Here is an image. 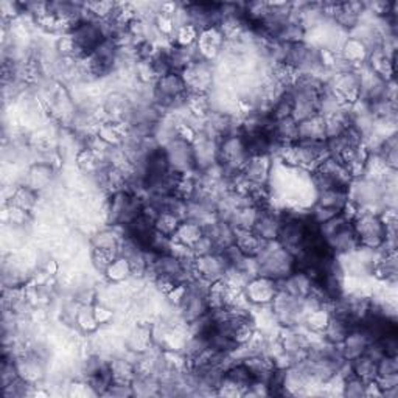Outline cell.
<instances>
[{"label": "cell", "mask_w": 398, "mask_h": 398, "mask_svg": "<svg viewBox=\"0 0 398 398\" xmlns=\"http://www.w3.org/2000/svg\"><path fill=\"white\" fill-rule=\"evenodd\" d=\"M348 203V190L345 188H328L316 193V205L328 209L331 212L341 213Z\"/></svg>", "instance_id": "ac0fdd59"}, {"label": "cell", "mask_w": 398, "mask_h": 398, "mask_svg": "<svg viewBox=\"0 0 398 398\" xmlns=\"http://www.w3.org/2000/svg\"><path fill=\"white\" fill-rule=\"evenodd\" d=\"M352 226L360 244L367 249H378L386 242V224L375 210L360 209L352 220Z\"/></svg>", "instance_id": "3957f363"}, {"label": "cell", "mask_w": 398, "mask_h": 398, "mask_svg": "<svg viewBox=\"0 0 398 398\" xmlns=\"http://www.w3.org/2000/svg\"><path fill=\"white\" fill-rule=\"evenodd\" d=\"M314 173H318L319 176L326 179L328 182V185L333 188L348 190L353 181L352 174L347 170L345 165L331 156H328L327 159H323L319 167L314 170Z\"/></svg>", "instance_id": "ba28073f"}, {"label": "cell", "mask_w": 398, "mask_h": 398, "mask_svg": "<svg viewBox=\"0 0 398 398\" xmlns=\"http://www.w3.org/2000/svg\"><path fill=\"white\" fill-rule=\"evenodd\" d=\"M192 252L195 257H203L207 254L217 252V247H215V243L212 242L210 237H207L205 234H203V237L198 240V242L192 246Z\"/></svg>", "instance_id": "836d02e7"}, {"label": "cell", "mask_w": 398, "mask_h": 398, "mask_svg": "<svg viewBox=\"0 0 398 398\" xmlns=\"http://www.w3.org/2000/svg\"><path fill=\"white\" fill-rule=\"evenodd\" d=\"M224 45H226V38H224L220 27H212L201 31L196 41L199 55H201L204 61L209 63H212V60H215L222 52Z\"/></svg>", "instance_id": "8fae6325"}, {"label": "cell", "mask_w": 398, "mask_h": 398, "mask_svg": "<svg viewBox=\"0 0 398 398\" xmlns=\"http://www.w3.org/2000/svg\"><path fill=\"white\" fill-rule=\"evenodd\" d=\"M352 328H353V323L348 319L336 316V314H330L327 326L322 330L321 335L327 344L339 347L344 343V339L347 338L348 333H350Z\"/></svg>", "instance_id": "2e32d148"}, {"label": "cell", "mask_w": 398, "mask_h": 398, "mask_svg": "<svg viewBox=\"0 0 398 398\" xmlns=\"http://www.w3.org/2000/svg\"><path fill=\"white\" fill-rule=\"evenodd\" d=\"M77 327L85 331V333H94V331L98 330L100 323L95 318L94 313V305H81L78 314H77Z\"/></svg>", "instance_id": "f1b7e54d"}, {"label": "cell", "mask_w": 398, "mask_h": 398, "mask_svg": "<svg viewBox=\"0 0 398 398\" xmlns=\"http://www.w3.org/2000/svg\"><path fill=\"white\" fill-rule=\"evenodd\" d=\"M372 341L373 339L370 338L366 328L362 326H355L350 330V333H348L347 338L344 339V343L339 345V350H341L343 358L350 362L358 358V356L366 353L367 347Z\"/></svg>", "instance_id": "30bf717a"}, {"label": "cell", "mask_w": 398, "mask_h": 398, "mask_svg": "<svg viewBox=\"0 0 398 398\" xmlns=\"http://www.w3.org/2000/svg\"><path fill=\"white\" fill-rule=\"evenodd\" d=\"M188 94L209 95L213 87V69L209 61H196L181 73Z\"/></svg>", "instance_id": "5b68a950"}, {"label": "cell", "mask_w": 398, "mask_h": 398, "mask_svg": "<svg viewBox=\"0 0 398 398\" xmlns=\"http://www.w3.org/2000/svg\"><path fill=\"white\" fill-rule=\"evenodd\" d=\"M119 257L117 252L112 251H103V249H92V263L94 267L102 271L104 274V271L107 269V267L112 263V260H115Z\"/></svg>", "instance_id": "1f68e13d"}, {"label": "cell", "mask_w": 398, "mask_h": 398, "mask_svg": "<svg viewBox=\"0 0 398 398\" xmlns=\"http://www.w3.org/2000/svg\"><path fill=\"white\" fill-rule=\"evenodd\" d=\"M323 243L328 247V251L336 255V257H343V255H348L353 254L356 249H360V240L356 237L352 221L345 222L344 226L336 230L333 235L328 237L327 240H323Z\"/></svg>", "instance_id": "9c48e42d"}, {"label": "cell", "mask_w": 398, "mask_h": 398, "mask_svg": "<svg viewBox=\"0 0 398 398\" xmlns=\"http://www.w3.org/2000/svg\"><path fill=\"white\" fill-rule=\"evenodd\" d=\"M272 173L271 156H251L242 170L243 178L252 185H267Z\"/></svg>", "instance_id": "7c38bea8"}, {"label": "cell", "mask_w": 398, "mask_h": 398, "mask_svg": "<svg viewBox=\"0 0 398 398\" xmlns=\"http://www.w3.org/2000/svg\"><path fill=\"white\" fill-rule=\"evenodd\" d=\"M271 136L280 145H289L298 142V129L297 122L293 117H288L284 120H277L272 123Z\"/></svg>", "instance_id": "ffe728a7"}, {"label": "cell", "mask_w": 398, "mask_h": 398, "mask_svg": "<svg viewBox=\"0 0 398 398\" xmlns=\"http://www.w3.org/2000/svg\"><path fill=\"white\" fill-rule=\"evenodd\" d=\"M377 377L381 375H392V373H398V356H391V355H384L377 362Z\"/></svg>", "instance_id": "d6a6232c"}, {"label": "cell", "mask_w": 398, "mask_h": 398, "mask_svg": "<svg viewBox=\"0 0 398 398\" xmlns=\"http://www.w3.org/2000/svg\"><path fill=\"white\" fill-rule=\"evenodd\" d=\"M199 36V31L193 27V25H182L176 30V35L173 38V45L178 47H192L196 44Z\"/></svg>", "instance_id": "4dcf8cb0"}, {"label": "cell", "mask_w": 398, "mask_h": 398, "mask_svg": "<svg viewBox=\"0 0 398 398\" xmlns=\"http://www.w3.org/2000/svg\"><path fill=\"white\" fill-rule=\"evenodd\" d=\"M193 264L196 276L210 281V284L222 280L224 274L229 269V263L222 252H212L203 257H195Z\"/></svg>", "instance_id": "52a82bcc"}, {"label": "cell", "mask_w": 398, "mask_h": 398, "mask_svg": "<svg viewBox=\"0 0 398 398\" xmlns=\"http://www.w3.org/2000/svg\"><path fill=\"white\" fill-rule=\"evenodd\" d=\"M350 366L353 375L361 378L364 383H369V381H373L377 378V373H378L377 361L369 358L367 355H361L356 360L350 361Z\"/></svg>", "instance_id": "d4e9b609"}, {"label": "cell", "mask_w": 398, "mask_h": 398, "mask_svg": "<svg viewBox=\"0 0 398 398\" xmlns=\"http://www.w3.org/2000/svg\"><path fill=\"white\" fill-rule=\"evenodd\" d=\"M162 148L165 151V156H167L170 168L173 171L181 173V174L198 171L192 144L185 142V140L181 137H174L173 140H170L168 144H165Z\"/></svg>", "instance_id": "277c9868"}, {"label": "cell", "mask_w": 398, "mask_h": 398, "mask_svg": "<svg viewBox=\"0 0 398 398\" xmlns=\"http://www.w3.org/2000/svg\"><path fill=\"white\" fill-rule=\"evenodd\" d=\"M255 262L259 267V276L276 281L284 280L297 269V259L284 246H280L277 240L264 243L260 254L255 257Z\"/></svg>", "instance_id": "6da1fadb"}, {"label": "cell", "mask_w": 398, "mask_h": 398, "mask_svg": "<svg viewBox=\"0 0 398 398\" xmlns=\"http://www.w3.org/2000/svg\"><path fill=\"white\" fill-rule=\"evenodd\" d=\"M264 240H262L254 230H242L235 229V246L249 259H255L264 246Z\"/></svg>", "instance_id": "d6986e66"}, {"label": "cell", "mask_w": 398, "mask_h": 398, "mask_svg": "<svg viewBox=\"0 0 398 398\" xmlns=\"http://www.w3.org/2000/svg\"><path fill=\"white\" fill-rule=\"evenodd\" d=\"M203 234H204V230H203L201 224L195 222L192 220H184L179 224V229L171 240L182 246H187L192 249V246L203 237Z\"/></svg>", "instance_id": "7402d4cb"}, {"label": "cell", "mask_w": 398, "mask_h": 398, "mask_svg": "<svg viewBox=\"0 0 398 398\" xmlns=\"http://www.w3.org/2000/svg\"><path fill=\"white\" fill-rule=\"evenodd\" d=\"M38 204V193L28 185H21L13 190L11 193V205L16 209H21L23 212H30L35 209Z\"/></svg>", "instance_id": "cb8c5ba5"}, {"label": "cell", "mask_w": 398, "mask_h": 398, "mask_svg": "<svg viewBox=\"0 0 398 398\" xmlns=\"http://www.w3.org/2000/svg\"><path fill=\"white\" fill-rule=\"evenodd\" d=\"M279 291V284L276 280L264 276H255L249 279L243 293L246 301L254 306H269Z\"/></svg>", "instance_id": "8992f818"}, {"label": "cell", "mask_w": 398, "mask_h": 398, "mask_svg": "<svg viewBox=\"0 0 398 398\" xmlns=\"http://www.w3.org/2000/svg\"><path fill=\"white\" fill-rule=\"evenodd\" d=\"M124 235H119L117 232L112 229L100 230L98 234L92 237V247L94 249H103V251H112L119 254L122 238ZM120 255V254H119Z\"/></svg>", "instance_id": "484cf974"}, {"label": "cell", "mask_w": 398, "mask_h": 398, "mask_svg": "<svg viewBox=\"0 0 398 398\" xmlns=\"http://www.w3.org/2000/svg\"><path fill=\"white\" fill-rule=\"evenodd\" d=\"M94 313L98 323H107L112 319V310L104 305H94Z\"/></svg>", "instance_id": "e575fe53"}, {"label": "cell", "mask_w": 398, "mask_h": 398, "mask_svg": "<svg viewBox=\"0 0 398 398\" xmlns=\"http://www.w3.org/2000/svg\"><path fill=\"white\" fill-rule=\"evenodd\" d=\"M104 277L114 285H119V284H122V281H127L129 277H132L128 260L124 259V257L119 255L117 259L112 260V263L104 271Z\"/></svg>", "instance_id": "4316f807"}, {"label": "cell", "mask_w": 398, "mask_h": 398, "mask_svg": "<svg viewBox=\"0 0 398 398\" xmlns=\"http://www.w3.org/2000/svg\"><path fill=\"white\" fill-rule=\"evenodd\" d=\"M341 395L348 398H361L366 397V383L358 377H355L353 373L344 378L343 381V391Z\"/></svg>", "instance_id": "f546056e"}, {"label": "cell", "mask_w": 398, "mask_h": 398, "mask_svg": "<svg viewBox=\"0 0 398 398\" xmlns=\"http://www.w3.org/2000/svg\"><path fill=\"white\" fill-rule=\"evenodd\" d=\"M277 284H279V289H281V291H285L294 297H306L311 291L314 280L305 271L296 269L284 280L277 281Z\"/></svg>", "instance_id": "5bb4252c"}, {"label": "cell", "mask_w": 398, "mask_h": 398, "mask_svg": "<svg viewBox=\"0 0 398 398\" xmlns=\"http://www.w3.org/2000/svg\"><path fill=\"white\" fill-rule=\"evenodd\" d=\"M284 222V213H279L269 207V209H262L259 218L254 224V232L264 242H276L279 232Z\"/></svg>", "instance_id": "4fadbf2b"}, {"label": "cell", "mask_w": 398, "mask_h": 398, "mask_svg": "<svg viewBox=\"0 0 398 398\" xmlns=\"http://www.w3.org/2000/svg\"><path fill=\"white\" fill-rule=\"evenodd\" d=\"M242 362L251 372V375L257 381H263V383H269L274 372H276V362L268 355H251L246 356Z\"/></svg>", "instance_id": "9a60e30c"}, {"label": "cell", "mask_w": 398, "mask_h": 398, "mask_svg": "<svg viewBox=\"0 0 398 398\" xmlns=\"http://www.w3.org/2000/svg\"><path fill=\"white\" fill-rule=\"evenodd\" d=\"M224 380L229 381L230 384L237 386L240 391L243 392V397H244V392L249 389V386H251L254 381L251 372L247 370V367L242 361L234 362L226 372H224Z\"/></svg>", "instance_id": "603a6c76"}, {"label": "cell", "mask_w": 398, "mask_h": 398, "mask_svg": "<svg viewBox=\"0 0 398 398\" xmlns=\"http://www.w3.org/2000/svg\"><path fill=\"white\" fill-rule=\"evenodd\" d=\"M182 222L181 218H178L176 215L168 213V212H161L154 218V230L159 232L161 235L173 238L179 229V224Z\"/></svg>", "instance_id": "83f0119b"}, {"label": "cell", "mask_w": 398, "mask_h": 398, "mask_svg": "<svg viewBox=\"0 0 398 398\" xmlns=\"http://www.w3.org/2000/svg\"><path fill=\"white\" fill-rule=\"evenodd\" d=\"M297 129L298 140H303V142H326L327 140L326 122H323V117L319 114L298 122Z\"/></svg>", "instance_id": "e0dca14e"}, {"label": "cell", "mask_w": 398, "mask_h": 398, "mask_svg": "<svg viewBox=\"0 0 398 398\" xmlns=\"http://www.w3.org/2000/svg\"><path fill=\"white\" fill-rule=\"evenodd\" d=\"M251 157L246 137L242 132L224 136L218 142V165L222 168L224 179L242 173L246 162Z\"/></svg>", "instance_id": "7a4b0ae2"}, {"label": "cell", "mask_w": 398, "mask_h": 398, "mask_svg": "<svg viewBox=\"0 0 398 398\" xmlns=\"http://www.w3.org/2000/svg\"><path fill=\"white\" fill-rule=\"evenodd\" d=\"M109 369L112 373V383L120 384H131L137 378V370L134 361H129L127 358H115L109 362Z\"/></svg>", "instance_id": "44dd1931"}]
</instances>
